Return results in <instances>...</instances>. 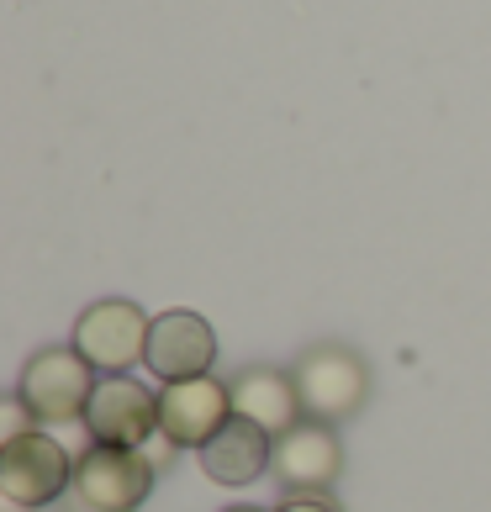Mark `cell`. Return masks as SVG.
Listing matches in <instances>:
<instances>
[{
	"instance_id": "cell-1",
	"label": "cell",
	"mask_w": 491,
	"mask_h": 512,
	"mask_svg": "<svg viewBox=\"0 0 491 512\" xmlns=\"http://www.w3.org/2000/svg\"><path fill=\"white\" fill-rule=\"evenodd\" d=\"M101 375L90 370V359L80 349H43L22 365V381H16V396L22 407L37 417V423H85L90 391H96Z\"/></svg>"
},
{
	"instance_id": "cell-2",
	"label": "cell",
	"mask_w": 491,
	"mask_h": 512,
	"mask_svg": "<svg viewBox=\"0 0 491 512\" xmlns=\"http://www.w3.org/2000/svg\"><path fill=\"white\" fill-rule=\"evenodd\" d=\"M74 502L85 512H138L154 491V460L143 449L85 444L74 454Z\"/></svg>"
},
{
	"instance_id": "cell-3",
	"label": "cell",
	"mask_w": 491,
	"mask_h": 512,
	"mask_svg": "<svg viewBox=\"0 0 491 512\" xmlns=\"http://www.w3.org/2000/svg\"><path fill=\"white\" fill-rule=\"evenodd\" d=\"M74 486V454L43 428L0 444V497L11 507H48Z\"/></svg>"
},
{
	"instance_id": "cell-4",
	"label": "cell",
	"mask_w": 491,
	"mask_h": 512,
	"mask_svg": "<svg viewBox=\"0 0 491 512\" xmlns=\"http://www.w3.org/2000/svg\"><path fill=\"white\" fill-rule=\"evenodd\" d=\"M296 391H301V412L317 423H344L365 407L370 396V370L365 359L344 349V344H317L296 359Z\"/></svg>"
},
{
	"instance_id": "cell-5",
	"label": "cell",
	"mask_w": 491,
	"mask_h": 512,
	"mask_svg": "<svg viewBox=\"0 0 491 512\" xmlns=\"http://www.w3.org/2000/svg\"><path fill=\"white\" fill-rule=\"evenodd\" d=\"M148 328H154V317L138 301L106 296V301H90L74 317V349L90 359L96 375H127L148 354Z\"/></svg>"
},
{
	"instance_id": "cell-6",
	"label": "cell",
	"mask_w": 491,
	"mask_h": 512,
	"mask_svg": "<svg viewBox=\"0 0 491 512\" xmlns=\"http://www.w3.org/2000/svg\"><path fill=\"white\" fill-rule=\"evenodd\" d=\"M85 433L90 444L143 449L159 433V391H148L132 375H101L85 407Z\"/></svg>"
},
{
	"instance_id": "cell-7",
	"label": "cell",
	"mask_w": 491,
	"mask_h": 512,
	"mask_svg": "<svg viewBox=\"0 0 491 512\" xmlns=\"http://www.w3.org/2000/svg\"><path fill=\"white\" fill-rule=\"evenodd\" d=\"M233 417V386L217 375H196V381H175L159 391V433L169 449H206L228 428Z\"/></svg>"
},
{
	"instance_id": "cell-8",
	"label": "cell",
	"mask_w": 491,
	"mask_h": 512,
	"mask_svg": "<svg viewBox=\"0 0 491 512\" xmlns=\"http://www.w3.org/2000/svg\"><path fill=\"white\" fill-rule=\"evenodd\" d=\"M212 359H217V333H212V322H206V317H196V312H164V317H154L143 365L154 370L164 386L212 375Z\"/></svg>"
},
{
	"instance_id": "cell-9",
	"label": "cell",
	"mask_w": 491,
	"mask_h": 512,
	"mask_svg": "<svg viewBox=\"0 0 491 512\" xmlns=\"http://www.w3.org/2000/svg\"><path fill=\"white\" fill-rule=\"evenodd\" d=\"M338 470H344V444H338L333 423L301 417L296 428H286L275 439L270 476L286 486V491H323L328 481H338Z\"/></svg>"
},
{
	"instance_id": "cell-10",
	"label": "cell",
	"mask_w": 491,
	"mask_h": 512,
	"mask_svg": "<svg viewBox=\"0 0 491 512\" xmlns=\"http://www.w3.org/2000/svg\"><path fill=\"white\" fill-rule=\"evenodd\" d=\"M275 465V439L249 417H228V428L201 449V470L217 486H249Z\"/></svg>"
},
{
	"instance_id": "cell-11",
	"label": "cell",
	"mask_w": 491,
	"mask_h": 512,
	"mask_svg": "<svg viewBox=\"0 0 491 512\" xmlns=\"http://www.w3.org/2000/svg\"><path fill=\"white\" fill-rule=\"evenodd\" d=\"M233 417H249V423H259L270 439H280L286 428L301 423V391H296V375L286 370H243L233 381Z\"/></svg>"
},
{
	"instance_id": "cell-12",
	"label": "cell",
	"mask_w": 491,
	"mask_h": 512,
	"mask_svg": "<svg viewBox=\"0 0 491 512\" xmlns=\"http://www.w3.org/2000/svg\"><path fill=\"white\" fill-rule=\"evenodd\" d=\"M275 512H344V507H338L328 491H286Z\"/></svg>"
},
{
	"instance_id": "cell-13",
	"label": "cell",
	"mask_w": 491,
	"mask_h": 512,
	"mask_svg": "<svg viewBox=\"0 0 491 512\" xmlns=\"http://www.w3.org/2000/svg\"><path fill=\"white\" fill-rule=\"evenodd\" d=\"M228 512H259V507H228Z\"/></svg>"
}]
</instances>
